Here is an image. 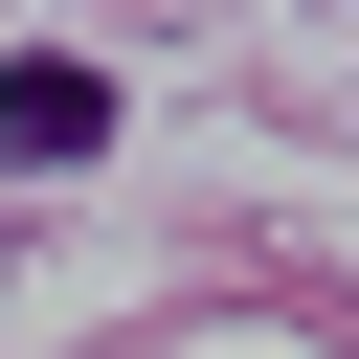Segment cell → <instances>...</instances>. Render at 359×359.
Segmentation results:
<instances>
[{
	"label": "cell",
	"instance_id": "6da1fadb",
	"mask_svg": "<svg viewBox=\"0 0 359 359\" xmlns=\"http://www.w3.org/2000/svg\"><path fill=\"white\" fill-rule=\"evenodd\" d=\"M0 135H22V157H90V135H112V90H90V67H45V45H22V67H0Z\"/></svg>",
	"mask_w": 359,
	"mask_h": 359
}]
</instances>
